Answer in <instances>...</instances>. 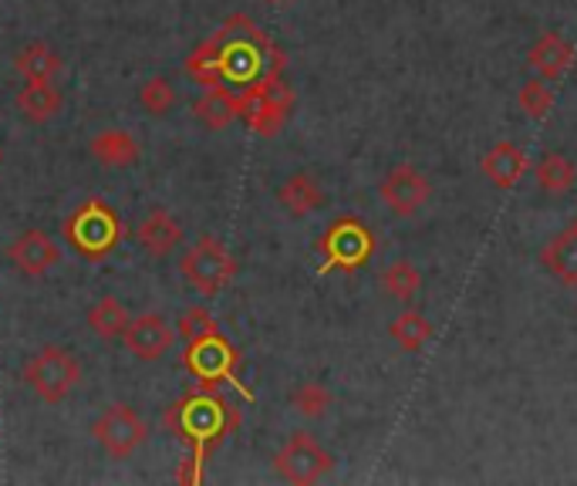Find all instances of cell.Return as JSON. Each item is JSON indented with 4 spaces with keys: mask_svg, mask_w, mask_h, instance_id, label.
I'll list each match as a JSON object with an SVG mask.
<instances>
[{
    "mask_svg": "<svg viewBox=\"0 0 577 486\" xmlns=\"http://www.w3.org/2000/svg\"><path fill=\"white\" fill-rule=\"evenodd\" d=\"M335 406V395L321 382H301L291 388V409L304 419H325Z\"/></svg>",
    "mask_w": 577,
    "mask_h": 486,
    "instance_id": "27",
    "label": "cell"
},
{
    "mask_svg": "<svg viewBox=\"0 0 577 486\" xmlns=\"http://www.w3.org/2000/svg\"><path fill=\"white\" fill-rule=\"evenodd\" d=\"M534 176H538V187L547 193V196H564L574 190L577 183V166L570 156L564 152H544L534 166Z\"/></svg>",
    "mask_w": 577,
    "mask_h": 486,
    "instance_id": "22",
    "label": "cell"
},
{
    "mask_svg": "<svg viewBox=\"0 0 577 486\" xmlns=\"http://www.w3.org/2000/svg\"><path fill=\"white\" fill-rule=\"evenodd\" d=\"M278 203L294 219H304V216L318 213L325 206V190H321V183L310 172H294V176H287V180L278 187Z\"/></svg>",
    "mask_w": 577,
    "mask_h": 486,
    "instance_id": "19",
    "label": "cell"
},
{
    "mask_svg": "<svg viewBox=\"0 0 577 486\" xmlns=\"http://www.w3.org/2000/svg\"><path fill=\"white\" fill-rule=\"evenodd\" d=\"M136 240L149 257H169L176 247L183 244V227L180 219L166 210H152L143 224L136 227Z\"/></svg>",
    "mask_w": 577,
    "mask_h": 486,
    "instance_id": "18",
    "label": "cell"
},
{
    "mask_svg": "<svg viewBox=\"0 0 577 486\" xmlns=\"http://www.w3.org/2000/svg\"><path fill=\"white\" fill-rule=\"evenodd\" d=\"M180 271H183L186 284L196 287L203 297H216L219 291H227L230 281L237 278V260L216 237H200L183 253Z\"/></svg>",
    "mask_w": 577,
    "mask_h": 486,
    "instance_id": "7",
    "label": "cell"
},
{
    "mask_svg": "<svg viewBox=\"0 0 577 486\" xmlns=\"http://www.w3.org/2000/svg\"><path fill=\"white\" fill-rule=\"evenodd\" d=\"M186 75L210 88V84H219V48H216V37H206L203 44H196L193 55L186 58Z\"/></svg>",
    "mask_w": 577,
    "mask_h": 486,
    "instance_id": "28",
    "label": "cell"
},
{
    "mask_svg": "<svg viewBox=\"0 0 577 486\" xmlns=\"http://www.w3.org/2000/svg\"><path fill=\"white\" fill-rule=\"evenodd\" d=\"M92 436H95V443L112 456V460H128L136 450L146 447V439H149V426L146 419L132 409V406H105L95 422H92Z\"/></svg>",
    "mask_w": 577,
    "mask_h": 486,
    "instance_id": "9",
    "label": "cell"
},
{
    "mask_svg": "<svg viewBox=\"0 0 577 486\" xmlns=\"http://www.w3.org/2000/svg\"><path fill=\"white\" fill-rule=\"evenodd\" d=\"M213 331H219V328H216V321H213V315L206 312V307H190V312H183L180 325H176V335H180L186 344L196 341V338H206Z\"/></svg>",
    "mask_w": 577,
    "mask_h": 486,
    "instance_id": "31",
    "label": "cell"
},
{
    "mask_svg": "<svg viewBox=\"0 0 577 486\" xmlns=\"http://www.w3.org/2000/svg\"><path fill=\"white\" fill-rule=\"evenodd\" d=\"M541 268L564 287H577V219L541 250Z\"/></svg>",
    "mask_w": 577,
    "mask_h": 486,
    "instance_id": "17",
    "label": "cell"
},
{
    "mask_svg": "<svg viewBox=\"0 0 577 486\" xmlns=\"http://www.w3.org/2000/svg\"><path fill=\"white\" fill-rule=\"evenodd\" d=\"M65 240L84 260H102L122 244V219L102 200H88L65 224Z\"/></svg>",
    "mask_w": 577,
    "mask_h": 486,
    "instance_id": "5",
    "label": "cell"
},
{
    "mask_svg": "<svg viewBox=\"0 0 577 486\" xmlns=\"http://www.w3.org/2000/svg\"><path fill=\"white\" fill-rule=\"evenodd\" d=\"M268 4H284V0H268Z\"/></svg>",
    "mask_w": 577,
    "mask_h": 486,
    "instance_id": "32",
    "label": "cell"
},
{
    "mask_svg": "<svg viewBox=\"0 0 577 486\" xmlns=\"http://www.w3.org/2000/svg\"><path fill=\"white\" fill-rule=\"evenodd\" d=\"M237 422H240L237 409L210 388L186 395L183 403H176L166 412V426L180 436L200 460L206 456V450L224 443V436H230L237 429Z\"/></svg>",
    "mask_w": 577,
    "mask_h": 486,
    "instance_id": "2",
    "label": "cell"
},
{
    "mask_svg": "<svg viewBox=\"0 0 577 486\" xmlns=\"http://www.w3.org/2000/svg\"><path fill=\"white\" fill-rule=\"evenodd\" d=\"M378 196H382V203H385L388 213L409 219V216H416V213L429 203L432 187H429V180H426V176H422L416 166L398 162V166H392V169L382 176Z\"/></svg>",
    "mask_w": 577,
    "mask_h": 486,
    "instance_id": "11",
    "label": "cell"
},
{
    "mask_svg": "<svg viewBox=\"0 0 577 486\" xmlns=\"http://www.w3.org/2000/svg\"><path fill=\"white\" fill-rule=\"evenodd\" d=\"M321 274L328 271H362L375 253V234L359 216H338L335 224L318 237Z\"/></svg>",
    "mask_w": 577,
    "mask_h": 486,
    "instance_id": "4",
    "label": "cell"
},
{
    "mask_svg": "<svg viewBox=\"0 0 577 486\" xmlns=\"http://www.w3.org/2000/svg\"><path fill=\"white\" fill-rule=\"evenodd\" d=\"M176 102H180V95H176L172 81H166V78H149V81L139 88V105H143V112L152 115V118H166V115L176 109Z\"/></svg>",
    "mask_w": 577,
    "mask_h": 486,
    "instance_id": "29",
    "label": "cell"
},
{
    "mask_svg": "<svg viewBox=\"0 0 577 486\" xmlns=\"http://www.w3.org/2000/svg\"><path fill=\"white\" fill-rule=\"evenodd\" d=\"M527 166H530L527 152H523L517 143H510V139H500L497 146L486 149V156L479 159L483 176H486V180H490L497 190H513V187L520 183V176L527 172Z\"/></svg>",
    "mask_w": 577,
    "mask_h": 486,
    "instance_id": "15",
    "label": "cell"
},
{
    "mask_svg": "<svg viewBox=\"0 0 577 486\" xmlns=\"http://www.w3.org/2000/svg\"><path fill=\"white\" fill-rule=\"evenodd\" d=\"M14 71L24 81H55L58 71H61V58L44 41H34V44H27V48H21L14 55Z\"/></svg>",
    "mask_w": 577,
    "mask_h": 486,
    "instance_id": "23",
    "label": "cell"
},
{
    "mask_svg": "<svg viewBox=\"0 0 577 486\" xmlns=\"http://www.w3.org/2000/svg\"><path fill=\"white\" fill-rule=\"evenodd\" d=\"M237 362H240L237 348L219 331L186 344V369L200 382V388H213L216 382H234Z\"/></svg>",
    "mask_w": 577,
    "mask_h": 486,
    "instance_id": "10",
    "label": "cell"
},
{
    "mask_svg": "<svg viewBox=\"0 0 577 486\" xmlns=\"http://www.w3.org/2000/svg\"><path fill=\"white\" fill-rule=\"evenodd\" d=\"M274 470L287 483L310 486V483L325 479L335 470V456L310 432L297 429V432L287 436V443L274 453Z\"/></svg>",
    "mask_w": 577,
    "mask_h": 486,
    "instance_id": "8",
    "label": "cell"
},
{
    "mask_svg": "<svg viewBox=\"0 0 577 486\" xmlns=\"http://www.w3.org/2000/svg\"><path fill=\"white\" fill-rule=\"evenodd\" d=\"M527 65L538 71V78L544 81H561L567 75V68L574 65V44L557 34V31H544L527 52Z\"/></svg>",
    "mask_w": 577,
    "mask_h": 486,
    "instance_id": "14",
    "label": "cell"
},
{
    "mask_svg": "<svg viewBox=\"0 0 577 486\" xmlns=\"http://www.w3.org/2000/svg\"><path fill=\"white\" fill-rule=\"evenodd\" d=\"M88 328H92L95 338L102 341H115L122 338L125 325H128V312H125V304L112 294H105L102 301H95L92 307H88Z\"/></svg>",
    "mask_w": 577,
    "mask_h": 486,
    "instance_id": "25",
    "label": "cell"
},
{
    "mask_svg": "<svg viewBox=\"0 0 577 486\" xmlns=\"http://www.w3.org/2000/svg\"><path fill=\"white\" fill-rule=\"evenodd\" d=\"M432 335H435L432 321L419 312H403L398 318L388 321V338L403 351H422L432 341Z\"/></svg>",
    "mask_w": 577,
    "mask_h": 486,
    "instance_id": "26",
    "label": "cell"
},
{
    "mask_svg": "<svg viewBox=\"0 0 577 486\" xmlns=\"http://www.w3.org/2000/svg\"><path fill=\"white\" fill-rule=\"evenodd\" d=\"M193 112L206 128H227L234 118H240V99L227 84H210L206 92L196 99Z\"/></svg>",
    "mask_w": 577,
    "mask_h": 486,
    "instance_id": "21",
    "label": "cell"
},
{
    "mask_svg": "<svg viewBox=\"0 0 577 486\" xmlns=\"http://www.w3.org/2000/svg\"><path fill=\"white\" fill-rule=\"evenodd\" d=\"M520 112H527L530 118H547V112L554 109V88L544 78H527L520 84V95H517Z\"/></svg>",
    "mask_w": 577,
    "mask_h": 486,
    "instance_id": "30",
    "label": "cell"
},
{
    "mask_svg": "<svg viewBox=\"0 0 577 486\" xmlns=\"http://www.w3.org/2000/svg\"><path fill=\"white\" fill-rule=\"evenodd\" d=\"M0 162H4V152H0Z\"/></svg>",
    "mask_w": 577,
    "mask_h": 486,
    "instance_id": "33",
    "label": "cell"
},
{
    "mask_svg": "<svg viewBox=\"0 0 577 486\" xmlns=\"http://www.w3.org/2000/svg\"><path fill=\"white\" fill-rule=\"evenodd\" d=\"M176 338L180 335H176V328L162 315H139L136 321H128L125 331H122L128 355H136L143 362H156V359L169 355Z\"/></svg>",
    "mask_w": 577,
    "mask_h": 486,
    "instance_id": "12",
    "label": "cell"
},
{
    "mask_svg": "<svg viewBox=\"0 0 577 486\" xmlns=\"http://www.w3.org/2000/svg\"><path fill=\"white\" fill-rule=\"evenodd\" d=\"M14 109L27 125H44L65 109V95L52 81H24L14 99Z\"/></svg>",
    "mask_w": 577,
    "mask_h": 486,
    "instance_id": "16",
    "label": "cell"
},
{
    "mask_svg": "<svg viewBox=\"0 0 577 486\" xmlns=\"http://www.w3.org/2000/svg\"><path fill=\"white\" fill-rule=\"evenodd\" d=\"M237 99H240V118L263 139H274L287 125L291 109H294V92L284 84L281 75H268V78L240 88Z\"/></svg>",
    "mask_w": 577,
    "mask_h": 486,
    "instance_id": "3",
    "label": "cell"
},
{
    "mask_svg": "<svg viewBox=\"0 0 577 486\" xmlns=\"http://www.w3.org/2000/svg\"><path fill=\"white\" fill-rule=\"evenodd\" d=\"M24 382L34 388V395L41 403L58 406V403L68 399V395L75 392V385L81 382V365H78V359L71 355L68 348L48 344L24 365Z\"/></svg>",
    "mask_w": 577,
    "mask_h": 486,
    "instance_id": "6",
    "label": "cell"
},
{
    "mask_svg": "<svg viewBox=\"0 0 577 486\" xmlns=\"http://www.w3.org/2000/svg\"><path fill=\"white\" fill-rule=\"evenodd\" d=\"M92 156L105 169H132V166L139 162L143 149H139V143H136V136H132V132H125V128H105V132H99V136L92 139Z\"/></svg>",
    "mask_w": 577,
    "mask_h": 486,
    "instance_id": "20",
    "label": "cell"
},
{
    "mask_svg": "<svg viewBox=\"0 0 577 486\" xmlns=\"http://www.w3.org/2000/svg\"><path fill=\"white\" fill-rule=\"evenodd\" d=\"M213 37L219 48V81L234 84L237 92L260 78L284 71L281 48L244 14L230 18Z\"/></svg>",
    "mask_w": 577,
    "mask_h": 486,
    "instance_id": "1",
    "label": "cell"
},
{
    "mask_svg": "<svg viewBox=\"0 0 577 486\" xmlns=\"http://www.w3.org/2000/svg\"><path fill=\"white\" fill-rule=\"evenodd\" d=\"M378 287H382V294H388L392 301L409 304V301H416V294L422 291V271L416 268L412 260H392V263H385L382 274H378Z\"/></svg>",
    "mask_w": 577,
    "mask_h": 486,
    "instance_id": "24",
    "label": "cell"
},
{
    "mask_svg": "<svg viewBox=\"0 0 577 486\" xmlns=\"http://www.w3.org/2000/svg\"><path fill=\"white\" fill-rule=\"evenodd\" d=\"M58 257H61L58 244L44 230H24L8 244V260L24 278H44L58 263Z\"/></svg>",
    "mask_w": 577,
    "mask_h": 486,
    "instance_id": "13",
    "label": "cell"
}]
</instances>
